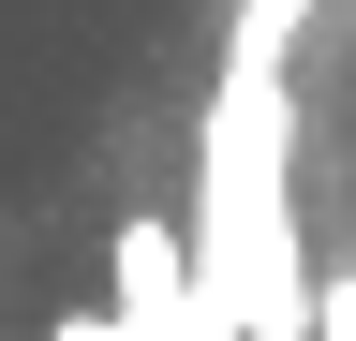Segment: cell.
<instances>
[{"instance_id": "cell-1", "label": "cell", "mask_w": 356, "mask_h": 341, "mask_svg": "<svg viewBox=\"0 0 356 341\" xmlns=\"http://www.w3.org/2000/svg\"><path fill=\"white\" fill-rule=\"evenodd\" d=\"M193 163H208V178H193V282H208L222 341H327V282L297 267V208H282V163H297L282 30H238Z\"/></svg>"}, {"instance_id": "cell-2", "label": "cell", "mask_w": 356, "mask_h": 341, "mask_svg": "<svg viewBox=\"0 0 356 341\" xmlns=\"http://www.w3.org/2000/svg\"><path fill=\"white\" fill-rule=\"evenodd\" d=\"M327 341H356V267H327Z\"/></svg>"}, {"instance_id": "cell-3", "label": "cell", "mask_w": 356, "mask_h": 341, "mask_svg": "<svg viewBox=\"0 0 356 341\" xmlns=\"http://www.w3.org/2000/svg\"><path fill=\"white\" fill-rule=\"evenodd\" d=\"M312 15V0H238V30H297Z\"/></svg>"}, {"instance_id": "cell-4", "label": "cell", "mask_w": 356, "mask_h": 341, "mask_svg": "<svg viewBox=\"0 0 356 341\" xmlns=\"http://www.w3.org/2000/svg\"><path fill=\"white\" fill-rule=\"evenodd\" d=\"M60 341H134V326L119 312H60Z\"/></svg>"}]
</instances>
